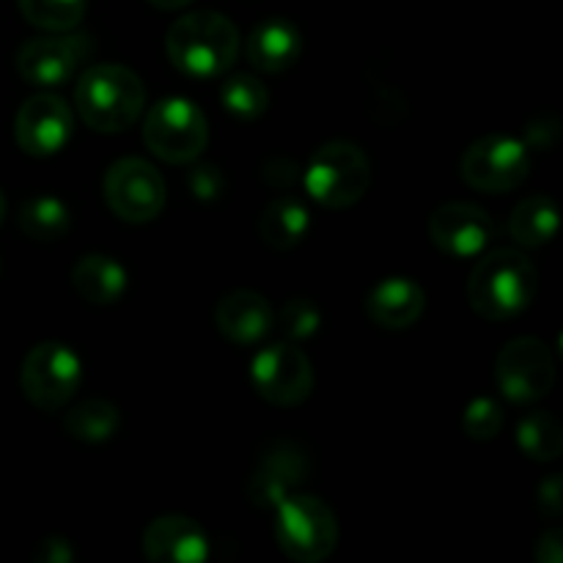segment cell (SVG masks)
<instances>
[{
	"label": "cell",
	"mask_w": 563,
	"mask_h": 563,
	"mask_svg": "<svg viewBox=\"0 0 563 563\" xmlns=\"http://www.w3.org/2000/svg\"><path fill=\"white\" fill-rule=\"evenodd\" d=\"M165 53L181 75L214 80L234 66L240 55V31L220 11H190L168 27Z\"/></svg>",
	"instance_id": "1"
},
{
	"label": "cell",
	"mask_w": 563,
	"mask_h": 563,
	"mask_svg": "<svg viewBox=\"0 0 563 563\" xmlns=\"http://www.w3.org/2000/svg\"><path fill=\"white\" fill-rule=\"evenodd\" d=\"M539 291V273L528 256L498 247L482 256L467 280L471 308L487 322H509L531 308Z\"/></svg>",
	"instance_id": "2"
},
{
	"label": "cell",
	"mask_w": 563,
	"mask_h": 563,
	"mask_svg": "<svg viewBox=\"0 0 563 563\" xmlns=\"http://www.w3.org/2000/svg\"><path fill=\"white\" fill-rule=\"evenodd\" d=\"M75 110L93 132L115 135L135 124L146 110V86L121 64L88 66L75 86Z\"/></svg>",
	"instance_id": "3"
},
{
	"label": "cell",
	"mask_w": 563,
	"mask_h": 563,
	"mask_svg": "<svg viewBox=\"0 0 563 563\" xmlns=\"http://www.w3.org/2000/svg\"><path fill=\"white\" fill-rule=\"evenodd\" d=\"M275 542L297 563H322L339 548V520L317 495L291 493L275 506Z\"/></svg>",
	"instance_id": "4"
},
{
	"label": "cell",
	"mask_w": 563,
	"mask_h": 563,
	"mask_svg": "<svg viewBox=\"0 0 563 563\" xmlns=\"http://www.w3.org/2000/svg\"><path fill=\"white\" fill-rule=\"evenodd\" d=\"M368 181V154L352 141L322 143L302 174L308 196L324 209L355 207L366 196Z\"/></svg>",
	"instance_id": "5"
},
{
	"label": "cell",
	"mask_w": 563,
	"mask_h": 563,
	"mask_svg": "<svg viewBox=\"0 0 563 563\" xmlns=\"http://www.w3.org/2000/svg\"><path fill=\"white\" fill-rule=\"evenodd\" d=\"M148 152L170 165H190L207 152L209 124L198 104L185 97H165L148 108L143 121Z\"/></svg>",
	"instance_id": "6"
},
{
	"label": "cell",
	"mask_w": 563,
	"mask_h": 563,
	"mask_svg": "<svg viewBox=\"0 0 563 563\" xmlns=\"http://www.w3.org/2000/svg\"><path fill=\"white\" fill-rule=\"evenodd\" d=\"M82 383L80 355L64 341H42L25 355L20 385L36 410L55 412L77 394Z\"/></svg>",
	"instance_id": "7"
},
{
	"label": "cell",
	"mask_w": 563,
	"mask_h": 563,
	"mask_svg": "<svg viewBox=\"0 0 563 563\" xmlns=\"http://www.w3.org/2000/svg\"><path fill=\"white\" fill-rule=\"evenodd\" d=\"M102 196L110 212L132 225L152 223L168 201L163 174L141 157L115 159L104 174Z\"/></svg>",
	"instance_id": "8"
},
{
	"label": "cell",
	"mask_w": 563,
	"mask_h": 563,
	"mask_svg": "<svg viewBox=\"0 0 563 563\" xmlns=\"http://www.w3.org/2000/svg\"><path fill=\"white\" fill-rule=\"evenodd\" d=\"M251 383L264 401L275 407H297L311 396L313 366L291 341L262 346L251 361Z\"/></svg>",
	"instance_id": "9"
},
{
	"label": "cell",
	"mask_w": 563,
	"mask_h": 563,
	"mask_svg": "<svg viewBox=\"0 0 563 563\" xmlns=\"http://www.w3.org/2000/svg\"><path fill=\"white\" fill-rule=\"evenodd\" d=\"M462 179L482 192H509L531 174L528 143L511 135H484L467 146L460 163Z\"/></svg>",
	"instance_id": "10"
},
{
	"label": "cell",
	"mask_w": 563,
	"mask_h": 563,
	"mask_svg": "<svg viewBox=\"0 0 563 563\" xmlns=\"http://www.w3.org/2000/svg\"><path fill=\"white\" fill-rule=\"evenodd\" d=\"M495 383L515 405H533L555 385V357L542 339L522 335L509 341L495 361Z\"/></svg>",
	"instance_id": "11"
},
{
	"label": "cell",
	"mask_w": 563,
	"mask_h": 563,
	"mask_svg": "<svg viewBox=\"0 0 563 563\" xmlns=\"http://www.w3.org/2000/svg\"><path fill=\"white\" fill-rule=\"evenodd\" d=\"M91 55V38L86 33L49 31V36H36L16 49V75L31 86L53 88L71 80L82 60Z\"/></svg>",
	"instance_id": "12"
},
{
	"label": "cell",
	"mask_w": 563,
	"mask_h": 563,
	"mask_svg": "<svg viewBox=\"0 0 563 563\" xmlns=\"http://www.w3.org/2000/svg\"><path fill=\"white\" fill-rule=\"evenodd\" d=\"M75 132V113L55 93H36L16 110L14 141L31 157H49L69 143Z\"/></svg>",
	"instance_id": "13"
},
{
	"label": "cell",
	"mask_w": 563,
	"mask_h": 563,
	"mask_svg": "<svg viewBox=\"0 0 563 563\" xmlns=\"http://www.w3.org/2000/svg\"><path fill=\"white\" fill-rule=\"evenodd\" d=\"M427 231L434 247L443 251L445 256L476 258L493 242L495 223L476 203L451 201L434 209L427 223Z\"/></svg>",
	"instance_id": "14"
},
{
	"label": "cell",
	"mask_w": 563,
	"mask_h": 563,
	"mask_svg": "<svg viewBox=\"0 0 563 563\" xmlns=\"http://www.w3.org/2000/svg\"><path fill=\"white\" fill-rule=\"evenodd\" d=\"M209 537L192 517H154L143 531V553L152 563H203L209 559Z\"/></svg>",
	"instance_id": "15"
},
{
	"label": "cell",
	"mask_w": 563,
	"mask_h": 563,
	"mask_svg": "<svg viewBox=\"0 0 563 563\" xmlns=\"http://www.w3.org/2000/svg\"><path fill=\"white\" fill-rule=\"evenodd\" d=\"M308 478V460L297 445L291 443H275L273 449L264 451L258 460L256 471H253L251 484H247V495L256 506L264 509H275L286 495L295 493L302 482Z\"/></svg>",
	"instance_id": "16"
},
{
	"label": "cell",
	"mask_w": 563,
	"mask_h": 563,
	"mask_svg": "<svg viewBox=\"0 0 563 563\" xmlns=\"http://www.w3.org/2000/svg\"><path fill=\"white\" fill-rule=\"evenodd\" d=\"M214 324L220 335L236 346L262 344L275 328V311L267 297L251 289L229 291L214 308Z\"/></svg>",
	"instance_id": "17"
},
{
	"label": "cell",
	"mask_w": 563,
	"mask_h": 563,
	"mask_svg": "<svg viewBox=\"0 0 563 563\" xmlns=\"http://www.w3.org/2000/svg\"><path fill=\"white\" fill-rule=\"evenodd\" d=\"M423 311H427V295L416 280L405 275L379 280L366 297V317L385 330L412 328Z\"/></svg>",
	"instance_id": "18"
},
{
	"label": "cell",
	"mask_w": 563,
	"mask_h": 563,
	"mask_svg": "<svg viewBox=\"0 0 563 563\" xmlns=\"http://www.w3.org/2000/svg\"><path fill=\"white\" fill-rule=\"evenodd\" d=\"M245 55L251 66L267 75H280V71L291 69L302 55V33L295 22L284 20V16H273V20L258 22L251 31L245 44Z\"/></svg>",
	"instance_id": "19"
},
{
	"label": "cell",
	"mask_w": 563,
	"mask_h": 563,
	"mask_svg": "<svg viewBox=\"0 0 563 563\" xmlns=\"http://www.w3.org/2000/svg\"><path fill=\"white\" fill-rule=\"evenodd\" d=\"M126 269L104 253H88L71 267V286L91 306H113L126 295Z\"/></svg>",
	"instance_id": "20"
},
{
	"label": "cell",
	"mask_w": 563,
	"mask_h": 563,
	"mask_svg": "<svg viewBox=\"0 0 563 563\" xmlns=\"http://www.w3.org/2000/svg\"><path fill=\"white\" fill-rule=\"evenodd\" d=\"M308 229H311V214H308L306 203L297 198H275L256 220L258 240L269 247V251H291L306 240Z\"/></svg>",
	"instance_id": "21"
},
{
	"label": "cell",
	"mask_w": 563,
	"mask_h": 563,
	"mask_svg": "<svg viewBox=\"0 0 563 563\" xmlns=\"http://www.w3.org/2000/svg\"><path fill=\"white\" fill-rule=\"evenodd\" d=\"M559 207L548 196H528L511 212L509 234L522 247H542L559 231Z\"/></svg>",
	"instance_id": "22"
},
{
	"label": "cell",
	"mask_w": 563,
	"mask_h": 563,
	"mask_svg": "<svg viewBox=\"0 0 563 563\" xmlns=\"http://www.w3.org/2000/svg\"><path fill=\"white\" fill-rule=\"evenodd\" d=\"M119 407L108 399H86L64 416L66 434L82 443H104L119 432Z\"/></svg>",
	"instance_id": "23"
},
{
	"label": "cell",
	"mask_w": 563,
	"mask_h": 563,
	"mask_svg": "<svg viewBox=\"0 0 563 563\" xmlns=\"http://www.w3.org/2000/svg\"><path fill=\"white\" fill-rule=\"evenodd\" d=\"M16 223H20L22 234L31 236V240L55 242L69 234L71 212L60 198L36 196L22 203L20 214H16Z\"/></svg>",
	"instance_id": "24"
},
{
	"label": "cell",
	"mask_w": 563,
	"mask_h": 563,
	"mask_svg": "<svg viewBox=\"0 0 563 563\" xmlns=\"http://www.w3.org/2000/svg\"><path fill=\"white\" fill-rule=\"evenodd\" d=\"M220 102H223L225 113L234 115L242 124H251L267 113L269 91L262 80L247 71H236V75L225 71V80L220 86Z\"/></svg>",
	"instance_id": "25"
},
{
	"label": "cell",
	"mask_w": 563,
	"mask_h": 563,
	"mask_svg": "<svg viewBox=\"0 0 563 563\" xmlns=\"http://www.w3.org/2000/svg\"><path fill=\"white\" fill-rule=\"evenodd\" d=\"M517 445L533 462H553L563 451V432L550 412H528L517 423Z\"/></svg>",
	"instance_id": "26"
},
{
	"label": "cell",
	"mask_w": 563,
	"mask_h": 563,
	"mask_svg": "<svg viewBox=\"0 0 563 563\" xmlns=\"http://www.w3.org/2000/svg\"><path fill=\"white\" fill-rule=\"evenodd\" d=\"M16 5L42 31H71L86 16V0H16Z\"/></svg>",
	"instance_id": "27"
},
{
	"label": "cell",
	"mask_w": 563,
	"mask_h": 563,
	"mask_svg": "<svg viewBox=\"0 0 563 563\" xmlns=\"http://www.w3.org/2000/svg\"><path fill=\"white\" fill-rule=\"evenodd\" d=\"M275 324H278L286 341L302 344V341L313 339L322 330V311L311 300H306V297H291V300L280 306Z\"/></svg>",
	"instance_id": "28"
},
{
	"label": "cell",
	"mask_w": 563,
	"mask_h": 563,
	"mask_svg": "<svg viewBox=\"0 0 563 563\" xmlns=\"http://www.w3.org/2000/svg\"><path fill=\"white\" fill-rule=\"evenodd\" d=\"M462 429H465L467 438L478 440V443L498 438L500 429H504V412H500L498 401H493L489 396L473 399L462 416Z\"/></svg>",
	"instance_id": "29"
},
{
	"label": "cell",
	"mask_w": 563,
	"mask_h": 563,
	"mask_svg": "<svg viewBox=\"0 0 563 563\" xmlns=\"http://www.w3.org/2000/svg\"><path fill=\"white\" fill-rule=\"evenodd\" d=\"M187 185H190L192 196L201 201H214L223 192V176H220L218 165H192L187 174Z\"/></svg>",
	"instance_id": "30"
},
{
	"label": "cell",
	"mask_w": 563,
	"mask_h": 563,
	"mask_svg": "<svg viewBox=\"0 0 563 563\" xmlns=\"http://www.w3.org/2000/svg\"><path fill=\"white\" fill-rule=\"evenodd\" d=\"M33 559L36 563H71L75 561V548L66 537H47L38 542Z\"/></svg>",
	"instance_id": "31"
},
{
	"label": "cell",
	"mask_w": 563,
	"mask_h": 563,
	"mask_svg": "<svg viewBox=\"0 0 563 563\" xmlns=\"http://www.w3.org/2000/svg\"><path fill=\"white\" fill-rule=\"evenodd\" d=\"M537 561L539 563H561L563 561V537L561 531H544L537 539Z\"/></svg>",
	"instance_id": "32"
},
{
	"label": "cell",
	"mask_w": 563,
	"mask_h": 563,
	"mask_svg": "<svg viewBox=\"0 0 563 563\" xmlns=\"http://www.w3.org/2000/svg\"><path fill=\"white\" fill-rule=\"evenodd\" d=\"M539 506H542L544 511H550V515H559L561 511L563 500H561V476L559 473H553L548 482L539 484Z\"/></svg>",
	"instance_id": "33"
},
{
	"label": "cell",
	"mask_w": 563,
	"mask_h": 563,
	"mask_svg": "<svg viewBox=\"0 0 563 563\" xmlns=\"http://www.w3.org/2000/svg\"><path fill=\"white\" fill-rule=\"evenodd\" d=\"M555 126H559L555 121H550V124L544 119L531 121V124H528V143L537 148H550L559 135H548V130H555Z\"/></svg>",
	"instance_id": "34"
},
{
	"label": "cell",
	"mask_w": 563,
	"mask_h": 563,
	"mask_svg": "<svg viewBox=\"0 0 563 563\" xmlns=\"http://www.w3.org/2000/svg\"><path fill=\"white\" fill-rule=\"evenodd\" d=\"M148 3H152L154 9H163V11H179V9H185V5H190L192 0H148Z\"/></svg>",
	"instance_id": "35"
},
{
	"label": "cell",
	"mask_w": 563,
	"mask_h": 563,
	"mask_svg": "<svg viewBox=\"0 0 563 563\" xmlns=\"http://www.w3.org/2000/svg\"><path fill=\"white\" fill-rule=\"evenodd\" d=\"M3 220H5V196L3 190H0V225H3Z\"/></svg>",
	"instance_id": "36"
}]
</instances>
